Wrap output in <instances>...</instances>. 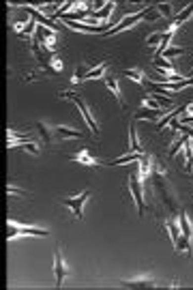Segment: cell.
<instances>
[{
  "label": "cell",
  "mask_w": 193,
  "mask_h": 290,
  "mask_svg": "<svg viewBox=\"0 0 193 290\" xmlns=\"http://www.w3.org/2000/svg\"><path fill=\"white\" fill-rule=\"evenodd\" d=\"M6 230H9V234H6V241H15V238L19 236H49V230H45V228H37V226H26V224H17V222H13V219H9V224H6Z\"/></svg>",
  "instance_id": "1"
},
{
  "label": "cell",
  "mask_w": 193,
  "mask_h": 290,
  "mask_svg": "<svg viewBox=\"0 0 193 290\" xmlns=\"http://www.w3.org/2000/svg\"><path fill=\"white\" fill-rule=\"evenodd\" d=\"M138 166H140V178H142V183H144L152 172V157L150 155H142V157L138 159Z\"/></svg>",
  "instance_id": "13"
},
{
  "label": "cell",
  "mask_w": 193,
  "mask_h": 290,
  "mask_svg": "<svg viewBox=\"0 0 193 290\" xmlns=\"http://www.w3.org/2000/svg\"><path fill=\"white\" fill-rule=\"evenodd\" d=\"M6 191H9V196H13V193H26L24 189H17V187H13V185L6 187Z\"/></svg>",
  "instance_id": "25"
},
{
  "label": "cell",
  "mask_w": 193,
  "mask_h": 290,
  "mask_svg": "<svg viewBox=\"0 0 193 290\" xmlns=\"http://www.w3.org/2000/svg\"><path fill=\"white\" fill-rule=\"evenodd\" d=\"M163 35H165V30H159V32H152V35H148L146 37V45H148V48H152V50H157L159 43L163 41Z\"/></svg>",
  "instance_id": "19"
},
{
  "label": "cell",
  "mask_w": 193,
  "mask_h": 290,
  "mask_svg": "<svg viewBox=\"0 0 193 290\" xmlns=\"http://www.w3.org/2000/svg\"><path fill=\"white\" fill-rule=\"evenodd\" d=\"M73 138H84V133L80 131V129H71V127H62V125H54V142L73 140Z\"/></svg>",
  "instance_id": "8"
},
{
  "label": "cell",
  "mask_w": 193,
  "mask_h": 290,
  "mask_svg": "<svg viewBox=\"0 0 193 290\" xmlns=\"http://www.w3.org/2000/svg\"><path fill=\"white\" fill-rule=\"evenodd\" d=\"M114 6H116V2H107V4L103 6L101 11H93V13H90V15H93L95 19H99V22H107L109 15H112V13H114Z\"/></svg>",
  "instance_id": "18"
},
{
  "label": "cell",
  "mask_w": 193,
  "mask_h": 290,
  "mask_svg": "<svg viewBox=\"0 0 193 290\" xmlns=\"http://www.w3.org/2000/svg\"><path fill=\"white\" fill-rule=\"evenodd\" d=\"M60 97L62 99H69V101H73L75 106H77V110L82 112V116H84V120H86V125L90 127V131H93V135H99V122H96V118H95V114L90 112V108L86 106V101L82 99L77 93H73V90H62L60 93Z\"/></svg>",
  "instance_id": "2"
},
{
  "label": "cell",
  "mask_w": 193,
  "mask_h": 290,
  "mask_svg": "<svg viewBox=\"0 0 193 290\" xmlns=\"http://www.w3.org/2000/svg\"><path fill=\"white\" fill-rule=\"evenodd\" d=\"M69 159L71 161H75V164H82V166H88V168H96V166H101V161L96 159V157H93L90 155V151H80V153H75V155H69Z\"/></svg>",
  "instance_id": "9"
},
{
  "label": "cell",
  "mask_w": 193,
  "mask_h": 290,
  "mask_svg": "<svg viewBox=\"0 0 193 290\" xmlns=\"http://www.w3.org/2000/svg\"><path fill=\"white\" fill-rule=\"evenodd\" d=\"M103 82H105V86H107V90H109V93H112V95L116 97V101L120 103V108H125L127 103H125V99H122V95H120L118 77H114V75H103Z\"/></svg>",
  "instance_id": "10"
},
{
  "label": "cell",
  "mask_w": 193,
  "mask_h": 290,
  "mask_svg": "<svg viewBox=\"0 0 193 290\" xmlns=\"http://www.w3.org/2000/svg\"><path fill=\"white\" fill-rule=\"evenodd\" d=\"M120 286L122 288H154L157 284H154L152 277H138V280H122Z\"/></svg>",
  "instance_id": "11"
},
{
  "label": "cell",
  "mask_w": 193,
  "mask_h": 290,
  "mask_svg": "<svg viewBox=\"0 0 193 290\" xmlns=\"http://www.w3.org/2000/svg\"><path fill=\"white\" fill-rule=\"evenodd\" d=\"M88 71H90V67H88V64H80V67L75 69V75L71 77V82H73V84H82L84 80H86Z\"/></svg>",
  "instance_id": "21"
},
{
  "label": "cell",
  "mask_w": 193,
  "mask_h": 290,
  "mask_svg": "<svg viewBox=\"0 0 193 290\" xmlns=\"http://www.w3.org/2000/svg\"><path fill=\"white\" fill-rule=\"evenodd\" d=\"M146 15H148V6H144L142 11H135V13H129V15H125L120 19L116 26H112L109 28V32H107V37H112V35H118V32H122V30H127V28H131V26H135L138 22H142V19H146Z\"/></svg>",
  "instance_id": "3"
},
{
  "label": "cell",
  "mask_w": 193,
  "mask_h": 290,
  "mask_svg": "<svg viewBox=\"0 0 193 290\" xmlns=\"http://www.w3.org/2000/svg\"><path fill=\"white\" fill-rule=\"evenodd\" d=\"M157 11H159L161 17H170V19L176 17V13H174V9H172L170 2H159V4H157Z\"/></svg>",
  "instance_id": "23"
},
{
  "label": "cell",
  "mask_w": 193,
  "mask_h": 290,
  "mask_svg": "<svg viewBox=\"0 0 193 290\" xmlns=\"http://www.w3.org/2000/svg\"><path fill=\"white\" fill-rule=\"evenodd\" d=\"M129 153H142V144L138 140V131H135V122L129 125Z\"/></svg>",
  "instance_id": "15"
},
{
  "label": "cell",
  "mask_w": 193,
  "mask_h": 290,
  "mask_svg": "<svg viewBox=\"0 0 193 290\" xmlns=\"http://www.w3.org/2000/svg\"><path fill=\"white\" fill-rule=\"evenodd\" d=\"M142 185H144V183H142L140 174H135V172L129 174V191H131V196H133V202H135V209H138L140 217L144 215V211H146L144 198H142Z\"/></svg>",
  "instance_id": "4"
},
{
  "label": "cell",
  "mask_w": 193,
  "mask_h": 290,
  "mask_svg": "<svg viewBox=\"0 0 193 290\" xmlns=\"http://www.w3.org/2000/svg\"><path fill=\"white\" fill-rule=\"evenodd\" d=\"M185 155H187V166H185V170H187V172H193V142H191V138L185 142Z\"/></svg>",
  "instance_id": "20"
},
{
  "label": "cell",
  "mask_w": 193,
  "mask_h": 290,
  "mask_svg": "<svg viewBox=\"0 0 193 290\" xmlns=\"http://www.w3.org/2000/svg\"><path fill=\"white\" fill-rule=\"evenodd\" d=\"M191 15H193V2H191V4H187L183 11H178V13H176V17H174V24H172V26H174V28H180V26H183Z\"/></svg>",
  "instance_id": "17"
},
{
  "label": "cell",
  "mask_w": 193,
  "mask_h": 290,
  "mask_svg": "<svg viewBox=\"0 0 193 290\" xmlns=\"http://www.w3.org/2000/svg\"><path fill=\"white\" fill-rule=\"evenodd\" d=\"M122 75H125V77H131L133 82L142 84V86H144V84L148 82V75H146L142 69H138V67H133V69H125V71H122Z\"/></svg>",
  "instance_id": "16"
},
{
  "label": "cell",
  "mask_w": 193,
  "mask_h": 290,
  "mask_svg": "<svg viewBox=\"0 0 193 290\" xmlns=\"http://www.w3.org/2000/svg\"><path fill=\"white\" fill-rule=\"evenodd\" d=\"M178 226H180V234H183L187 241H191V236H193V228H191V222H189V217L185 215V213H178Z\"/></svg>",
  "instance_id": "14"
},
{
  "label": "cell",
  "mask_w": 193,
  "mask_h": 290,
  "mask_svg": "<svg viewBox=\"0 0 193 290\" xmlns=\"http://www.w3.org/2000/svg\"><path fill=\"white\" fill-rule=\"evenodd\" d=\"M15 146H19V148H24V151H28L30 155H35V157H39V155H41V148H39L37 144H35V142H17V144ZM15 146H13V148H15Z\"/></svg>",
  "instance_id": "22"
},
{
  "label": "cell",
  "mask_w": 193,
  "mask_h": 290,
  "mask_svg": "<svg viewBox=\"0 0 193 290\" xmlns=\"http://www.w3.org/2000/svg\"><path fill=\"white\" fill-rule=\"evenodd\" d=\"M54 273H56V286L58 288H60L62 282L71 275V269L67 267V262H64V256H62L60 247H56V254H54Z\"/></svg>",
  "instance_id": "6"
},
{
  "label": "cell",
  "mask_w": 193,
  "mask_h": 290,
  "mask_svg": "<svg viewBox=\"0 0 193 290\" xmlns=\"http://www.w3.org/2000/svg\"><path fill=\"white\" fill-rule=\"evenodd\" d=\"M37 129H39V135H41L43 144H54V125H48L45 120H39Z\"/></svg>",
  "instance_id": "12"
},
{
  "label": "cell",
  "mask_w": 193,
  "mask_h": 290,
  "mask_svg": "<svg viewBox=\"0 0 193 290\" xmlns=\"http://www.w3.org/2000/svg\"><path fill=\"white\" fill-rule=\"evenodd\" d=\"M88 198H90V191H82L80 196L64 198V200H62V204H64V206H69L75 219H82V217H84V204L88 202Z\"/></svg>",
  "instance_id": "5"
},
{
  "label": "cell",
  "mask_w": 193,
  "mask_h": 290,
  "mask_svg": "<svg viewBox=\"0 0 193 290\" xmlns=\"http://www.w3.org/2000/svg\"><path fill=\"white\" fill-rule=\"evenodd\" d=\"M185 48H178V45H170V48H167L165 52H163V54H161V56H163V58H167V60H170V58H174V56H183L185 54Z\"/></svg>",
  "instance_id": "24"
},
{
  "label": "cell",
  "mask_w": 193,
  "mask_h": 290,
  "mask_svg": "<svg viewBox=\"0 0 193 290\" xmlns=\"http://www.w3.org/2000/svg\"><path fill=\"white\" fill-rule=\"evenodd\" d=\"M170 112V110H152V108H146V106H142L138 112H135L133 116V120H140V118H144V120H152V122H159L163 116Z\"/></svg>",
  "instance_id": "7"
}]
</instances>
